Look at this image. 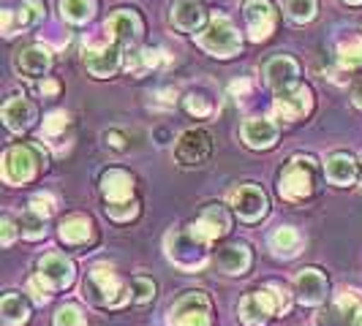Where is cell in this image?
Masks as SVG:
<instances>
[{"label":"cell","instance_id":"cell-16","mask_svg":"<svg viewBox=\"0 0 362 326\" xmlns=\"http://www.w3.org/2000/svg\"><path fill=\"white\" fill-rule=\"evenodd\" d=\"M14 68L22 76L38 79V76H44V73L52 68V52L44 44H28V47H22L14 54Z\"/></svg>","mask_w":362,"mask_h":326},{"label":"cell","instance_id":"cell-19","mask_svg":"<svg viewBox=\"0 0 362 326\" xmlns=\"http://www.w3.org/2000/svg\"><path fill=\"white\" fill-rule=\"evenodd\" d=\"M204 6L199 0H175L172 3V14H169V22L180 30V33H202V25H204Z\"/></svg>","mask_w":362,"mask_h":326},{"label":"cell","instance_id":"cell-39","mask_svg":"<svg viewBox=\"0 0 362 326\" xmlns=\"http://www.w3.org/2000/svg\"><path fill=\"white\" fill-rule=\"evenodd\" d=\"M136 212H139L136 201L120 204V207H107V215L112 217V220H131V217H136Z\"/></svg>","mask_w":362,"mask_h":326},{"label":"cell","instance_id":"cell-18","mask_svg":"<svg viewBox=\"0 0 362 326\" xmlns=\"http://www.w3.org/2000/svg\"><path fill=\"white\" fill-rule=\"evenodd\" d=\"M297 76H300V66H297V60L289 57V54H278V57H272V60L264 63V82L275 92L294 87L297 85Z\"/></svg>","mask_w":362,"mask_h":326},{"label":"cell","instance_id":"cell-14","mask_svg":"<svg viewBox=\"0 0 362 326\" xmlns=\"http://www.w3.org/2000/svg\"><path fill=\"white\" fill-rule=\"evenodd\" d=\"M243 11H245L248 33L254 41L270 38V33L275 30V8H272L270 0H245Z\"/></svg>","mask_w":362,"mask_h":326},{"label":"cell","instance_id":"cell-27","mask_svg":"<svg viewBox=\"0 0 362 326\" xmlns=\"http://www.w3.org/2000/svg\"><path fill=\"white\" fill-rule=\"evenodd\" d=\"M60 239L66 245H85L93 236V220L88 215H69L60 220Z\"/></svg>","mask_w":362,"mask_h":326},{"label":"cell","instance_id":"cell-25","mask_svg":"<svg viewBox=\"0 0 362 326\" xmlns=\"http://www.w3.org/2000/svg\"><path fill=\"white\" fill-rule=\"evenodd\" d=\"M216 261L226 274H245L248 267H251V250L243 242H232V245H226V248L218 250Z\"/></svg>","mask_w":362,"mask_h":326},{"label":"cell","instance_id":"cell-3","mask_svg":"<svg viewBox=\"0 0 362 326\" xmlns=\"http://www.w3.org/2000/svg\"><path fill=\"white\" fill-rule=\"evenodd\" d=\"M41 158L47 161V152L38 145L25 147V145H14L3 152V180L8 185H22V182H30L36 177L38 163ZM47 166V163H41Z\"/></svg>","mask_w":362,"mask_h":326},{"label":"cell","instance_id":"cell-37","mask_svg":"<svg viewBox=\"0 0 362 326\" xmlns=\"http://www.w3.org/2000/svg\"><path fill=\"white\" fill-rule=\"evenodd\" d=\"M185 109H188V114H194V117H207V114L213 111V104H210V98H204L202 92H188V95H185Z\"/></svg>","mask_w":362,"mask_h":326},{"label":"cell","instance_id":"cell-9","mask_svg":"<svg viewBox=\"0 0 362 326\" xmlns=\"http://www.w3.org/2000/svg\"><path fill=\"white\" fill-rule=\"evenodd\" d=\"M319 326H362V296L357 291L341 294L319 315Z\"/></svg>","mask_w":362,"mask_h":326},{"label":"cell","instance_id":"cell-2","mask_svg":"<svg viewBox=\"0 0 362 326\" xmlns=\"http://www.w3.org/2000/svg\"><path fill=\"white\" fill-rule=\"evenodd\" d=\"M82 291H85V299H90V302L101 305V308H120V305L128 302L123 280L109 267H104V264H98V267H93L88 272Z\"/></svg>","mask_w":362,"mask_h":326},{"label":"cell","instance_id":"cell-13","mask_svg":"<svg viewBox=\"0 0 362 326\" xmlns=\"http://www.w3.org/2000/svg\"><path fill=\"white\" fill-rule=\"evenodd\" d=\"M232 207L243 220H259L267 212V193L259 185H240L232 191Z\"/></svg>","mask_w":362,"mask_h":326},{"label":"cell","instance_id":"cell-29","mask_svg":"<svg viewBox=\"0 0 362 326\" xmlns=\"http://www.w3.org/2000/svg\"><path fill=\"white\" fill-rule=\"evenodd\" d=\"M300 245H303V239L297 234V229H291V226H281L270 236V248L275 250V255H284V258L300 253Z\"/></svg>","mask_w":362,"mask_h":326},{"label":"cell","instance_id":"cell-40","mask_svg":"<svg viewBox=\"0 0 362 326\" xmlns=\"http://www.w3.org/2000/svg\"><path fill=\"white\" fill-rule=\"evenodd\" d=\"M30 210H33V212H38L41 217H49L54 212L52 196H41V193H38V196H33V199H30Z\"/></svg>","mask_w":362,"mask_h":326},{"label":"cell","instance_id":"cell-17","mask_svg":"<svg viewBox=\"0 0 362 326\" xmlns=\"http://www.w3.org/2000/svg\"><path fill=\"white\" fill-rule=\"evenodd\" d=\"M101 193L107 199V207H120L134 201V177L123 169H109L101 177Z\"/></svg>","mask_w":362,"mask_h":326},{"label":"cell","instance_id":"cell-7","mask_svg":"<svg viewBox=\"0 0 362 326\" xmlns=\"http://www.w3.org/2000/svg\"><path fill=\"white\" fill-rule=\"evenodd\" d=\"M166 253L182 270H199L207 261V242H202L191 229L188 231H175L166 239Z\"/></svg>","mask_w":362,"mask_h":326},{"label":"cell","instance_id":"cell-44","mask_svg":"<svg viewBox=\"0 0 362 326\" xmlns=\"http://www.w3.org/2000/svg\"><path fill=\"white\" fill-rule=\"evenodd\" d=\"M351 98H354V104L362 109V82L357 85V87H354V95H351Z\"/></svg>","mask_w":362,"mask_h":326},{"label":"cell","instance_id":"cell-34","mask_svg":"<svg viewBox=\"0 0 362 326\" xmlns=\"http://www.w3.org/2000/svg\"><path fill=\"white\" fill-rule=\"evenodd\" d=\"M284 8L294 22H310L316 17V0H284Z\"/></svg>","mask_w":362,"mask_h":326},{"label":"cell","instance_id":"cell-26","mask_svg":"<svg viewBox=\"0 0 362 326\" xmlns=\"http://www.w3.org/2000/svg\"><path fill=\"white\" fill-rule=\"evenodd\" d=\"M357 174H360V166L357 161L349 155V152H332L329 158H327V180L332 182V185H351V182L357 180Z\"/></svg>","mask_w":362,"mask_h":326},{"label":"cell","instance_id":"cell-10","mask_svg":"<svg viewBox=\"0 0 362 326\" xmlns=\"http://www.w3.org/2000/svg\"><path fill=\"white\" fill-rule=\"evenodd\" d=\"M38 280L47 286V291H63L69 289L76 277L74 261L63 253H47L38 261Z\"/></svg>","mask_w":362,"mask_h":326},{"label":"cell","instance_id":"cell-35","mask_svg":"<svg viewBox=\"0 0 362 326\" xmlns=\"http://www.w3.org/2000/svg\"><path fill=\"white\" fill-rule=\"evenodd\" d=\"M88 318L82 315V310L76 305H63V308L54 313V326H85Z\"/></svg>","mask_w":362,"mask_h":326},{"label":"cell","instance_id":"cell-22","mask_svg":"<svg viewBox=\"0 0 362 326\" xmlns=\"http://www.w3.org/2000/svg\"><path fill=\"white\" fill-rule=\"evenodd\" d=\"M33 120H36V107H33L28 98L11 95V98L3 104V123H6L8 131L22 133V131H28V128L33 126Z\"/></svg>","mask_w":362,"mask_h":326},{"label":"cell","instance_id":"cell-21","mask_svg":"<svg viewBox=\"0 0 362 326\" xmlns=\"http://www.w3.org/2000/svg\"><path fill=\"white\" fill-rule=\"evenodd\" d=\"M44 19V3L41 0H22L17 11H3V33L14 36L22 28H33Z\"/></svg>","mask_w":362,"mask_h":326},{"label":"cell","instance_id":"cell-38","mask_svg":"<svg viewBox=\"0 0 362 326\" xmlns=\"http://www.w3.org/2000/svg\"><path fill=\"white\" fill-rule=\"evenodd\" d=\"M69 114L66 111H52L47 120H44V136H49V139H57L66 128H69Z\"/></svg>","mask_w":362,"mask_h":326},{"label":"cell","instance_id":"cell-31","mask_svg":"<svg viewBox=\"0 0 362 326\" xmlns=\"http://www.w3.org/2000/svg\"><path fill=\"white\" fill-rule=\"evenodd\" d=\"M338 60H341V66L349 68V71L362 68V38L351 36V38H346V41H341V47H338Z\"/></svg>","mask_w":362,"mask_h":326},{"label":"cell","instance_id":"cell-32","mask_svg":"<svg viewBox=\"0 0 362 326\" xmlns=\"http://www.w3.org/2000/svg\"><path fill=\"white\" fill-rule=\"evenodd\" d=\"M163 52L158 49H139V52L128 54V71L131 73H147L150 68H156L161 63Z\"/></svg>","mask_w":362,"mask_h":326},{"label":"cell","instance_id":"cell-33","mask_svg":"<svg viewBox=\"0 0 362 326\" xmlns=\"http://www.w3.org/2000/svg\"><path fill=\"white\" fill-rule=\"evenodd\" d=\"M44 223L47 217H41L38 212H33L30 207L19 215V234H25L28 239H41L44 236Z\"/></svg>","mask_w":362,"mask_h":326},{"label":"cell","instance_id":"cell-30","mask_svg":"<svg viewBox=\"0 0 362 326\" xmlns=\"http://www.w3.org/2000/svg\"><path fill=\"white\" fill-rule=\"evenodd\" d=\"M60 14L74 25H82L95 14V0H60Z\"/></svg>","mask_w":362,"mask_h":326},{"label":"cell","instance_id":"cell-12","mask_svg":"<svg viewBox=\"0 0 362 326\" xmlns=\"http://www.w3.org/2000/svg\"><path fill=\"white\" fill-rule=\"evenodd\" d=\"M229 229H232V217L229 212L221 207V204H210V207H204L202 210V215L191 223V231L199 236L202 242H213L218 236L229 234Z\"/></svg>","mask_w":362,"mask_h":326},{"label":"cell","instance_id":"cell-8","mask_svg":"<svg viewBox=\"0 0 362 326\" xmlns=\"http://www.w3.org/2000/svg\"><path fill=\"white\" fill-rule=\"evenodd\" d=\"M210 152H213V136L204 128L185 131L175 147V158L180 166H202L210 158Z\"/></svg>","mask_w":362,"mask_h":326},{"label":"cell","instance_id":"cell-4","mask_svg":"<svg viewBox=\"0 0 362 326\" xmlns=\"http://www.w3.org/2000/svg\"><path fill=\"white\" fill-rule=\"evenodd\" d=\"M313 185H316L313 161L310 158H291L278 177V193H281V199L297 204L313 193Z\"/></svg>","mask_w":362,"mask_h":326},{"label":"cell","instance_id":"cell-6","mask_svg":"<svg viewBox=\"0 0 362 326\" xmlns=\"http://www.w3.org/2000/svg\"><path fill=\"white\" fill-rule=\"evenodd\" d=\"M213 305L204 291H188L169 310V326H210Z\"/></svg>","mask_w":362,"mask_h":326},{"label":"cell","instance_id":"cell-11","mask_svg":"<svg viewBox=\"0 0 362 326\" xmlns=\"http://www.w3.org/2000/svg\"><path fill=\"white\" fill-rule=\"evenodd\" d=\"M107 33L117 47H136L142 38V19L131 8H117L107 19Z\"/></svg>","mask_w":362,"mask_h":326},{"label":"cell","instance_id":"cell-15","mask_svg":"<svg viewBox=\"0 0 362 326\" xmlns=\"http://www.w3.org/2000/svg\"><path fill=\"white\" fill-rule=\"evenodd\" d=\"M275 109L284 120H300L313 109V95L305 85H294L289 90L275 92Z\"/></svg>","mask_w":362,"mask_h":326},{"label":"cell","instance_id":"cell-41","mask_svg":"<svg viewBox=\"0 0 362 326\" xmlns=\"http://www.w3.org/2000/svg\"><path fill=\"white\" fill-rule=\"evenodd\" d=\"M104 139H107V145L115 147V150H126V136H123L120 131H107Z\"/></svg>","mask_w":362,"mask_h":326},{"label":"cell","instance_id":"cell-36","mask_svg":"<svg viewBox=\"0 0 362 326\" xmlns=\"http://www.w3.org/2000/svg\"><path fill=\"white\" fill-rule=\"evenodd\" d=\"M131 299L134 302H139V305H145V302H150L153 296H156V283L153 280H147V277H134L131 280Z\"/></svg>","mask_w":362,"mask_h":326},{"label":"cell","instance_id":"cell-45","mask_svg":"<svg viewBox=\"0 0 362 326\" xmlns=\"http://www.w3.org/2000/svg\"><path fill=\"white\" fill-rule=\"evenodd\" d=\"M346 3H354V6H357V3H362V0H346Z\"/></svg>","mask_w":362,"mask_h":326},{"label":"cell","instance_id":"cell-28","mask_svg":"<svg viewBox=\"0 0 362 326\" xmlns=\"http://www.w3.org/2000/svg\"><path fill=\"white\" fill-rule=\"evenodd\" d=\"M0 315H3V321L8 326H19L30 318V305H28V299L22 294L11 291V294H6L0 299Z\"/></svg>","mask_w":362,"mask_h":326},{"label":"cell","instance_id":"cell-24","mask_svg":"<svg viewBox=\"0 0 362 326\" xmlns=\"http://www.w3.org/2000/svg\"><path fill=\"white\" fill-rule=\"evenodd\" d=\"M327 296V277L319 270H303L297 274V299L303 305H322Z\"/></svg>","mask_w":362,"mask_h":326},{"label":"cell","instance_id":"cell-20","mask_svg":"<svg viewBox=\"0 0 362 326\" xmlns=\"http://www.w3.org/2000/svg\"><path fill=\"white\" fill-rule=\"evenodd\" d=\"M120 49L123 47H117L115 41H109L104 47H95V49H88L85 52V66H88V71L93 76H98V79H107L112 73L120 68Z\"/></svg>","mask_w":362,"mask_h":326},{"label":"cell","instance_id":"cell-1","mask_svg":"<svg viewBox=\"0 0 362 326\" xmlns=\"http://www.w3.org/2000/svg\"><path fill=\"white\" fill-rule=\"evenodd\" d=\"M291 308V299L286 289H281V286H267V289H259L254 294H248L243 302H240V321L248 326H259L264 324L270 315H278V313H286Z\"/></svg>","mask_w":362,"mask_h":326},{"label":"cell","instance_id":"cell-23","mask_svg":"<svg viewBox=\"0 0 362 326\" xmlns=\"http://www.w3.org/2000/svg\"><path fill=\"white\" fill-rule=\"evenodd\" d=\"M243 142L254 150H270L278 142V126L267 117H251L243 123Z\"/></svg>","mask_w":362,"mask_h":326},{"label":"cell","instance_id":"cell-5","mask_svg":"<svg viewBox=\"0 0 362 326\" xmlns=\"http://www.w3.org/2000/svg\"><path fill=\"white\" fill-rule=\"evenodd\" d=\"M197 44H199L204 52L213 54V57H232L243 47L240 33H237V28L232 25V19L223 17V14H216V17L207 22V28L197 36Z\"/></svg>","mask_w":362,"mask_h":326},{"label":"cell","instance_id":"cell-43","mask_svg":"<svg viewBox=\"0 0 362 326\" xmlns=\"http://www.w3.org/2000/svg\"><path fill=\"white\" fill-rule=\"evenodd\" d=\"M57 90H60V85H57L54 79H44V85H41V92H44V95H57Z\"/></svg>","mask_w":362,"mask_h":326},{"label":"cell","instance_id":"cell-42","mask_svg":"<svg viewBox=\"0 0 362 326\" xmlns=\"http://www.w3.org/2000/svg\"><path fill=\"white\" fill-rule=\"evenodd\" d=\"M14 234H17V231H14V220L6 215L3 217V245H11V242H14Z\"/></svg>","mask_w":362,"mask_h":326}]
</instances>
